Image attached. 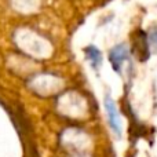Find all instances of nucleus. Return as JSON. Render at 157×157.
<instances>
[{
	"label": "nucleus",
	"instance_id": "obj_1",
	"mask_svg": "<svg viewBox=\"0 0 157 157\" xmlns=\"http://www.w3.org/2000/svg\"><path fill=\"white\" fill-rule=\"evenodd\" d=\"M105 109H106V116H108V121L110 125L112 131L116 134L117 136H121V121H120V114L116 108L114 101L110 98V95L105 97Z\"/></svg>",
	"mask_w": 157,
	"mask_h": 157
},
{
	"label": "nucleus",
	"instance_id": "obj_2",
	"mask_svg": "<svg viewBox=\"0 0 157 157\" xmlns=\"http://www.w3.org/2000/svg\"><path fill=\"white\" fill-rule=\"evenodd\" d=\"M127 58H128V48L125 44L116 46L112 50L110 54H109V61H110L114 72H117V73L121 72V66H123V63L127 61Z\"/></svg>",
	"mask_w": 157,
	"mask_h": 157
},
{
	"label": "nucleus",
	"instance_id": "obj_3",
	"mask_svg": "<svg viewBox=\"0 0 157 157\" xmlns=\"http://www.w3.org/2000/svg\"><path fill=\"white\" fill-rule=\"evenodd\" d=\"M84 54H86L87 59L90 61L92 68L99 69L101 63H102V54H101V51L97 48V47H94V46L86 47V48H84Z\"/></svg>",
	"mask_w": 157,
	"mask_h": 157
},
{
	"label": "nucleus",
	"instance_id": "obj_4",
	"mask_svg": "<svg viewBox=\"0 0 157 157\" xmlns=\"http://www.w3.org/2000/svg\"><path fill=\"white\" fill-rule=\"evenodd\" d=\"M150 43L157 48V30H155V32L150 35Z\"/></svg>",
	"mask_w": 157,
	"mask_h": 157
}]
</instances>
